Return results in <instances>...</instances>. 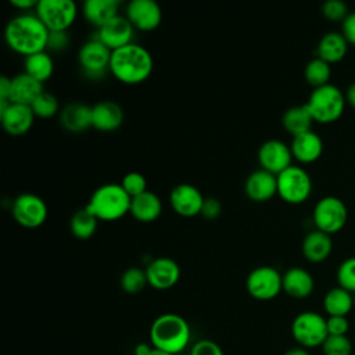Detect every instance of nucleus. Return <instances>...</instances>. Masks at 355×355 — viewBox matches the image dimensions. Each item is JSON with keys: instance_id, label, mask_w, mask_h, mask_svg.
<instances>
[{"instance_id": "43", "label": "nucleus", "mask_w": 355, "mask_h": 355, "mask_svg": "<svg viewBox=\"0 0 355 355\" xmlns=\"http://www.w3.org/2000/svg\"><path fill=\"white\" fill-rule=\"evenodd\" d=\"M340 32L343 33V36L345 37L348 44L355 46V11H349V14L341 22Z\"/></svg>"}, {"instance_id": "36", "label": "nucleus", "mask_w": 355, "mask_h": 355, "mask_svg": "<svg viewBox=\"0 0 355 355\" xmlns=\"http://www.w3.org/2000/svg\"><path fill=\"white\" fill-rule=\"evenodd\" d=\"M337 283L340 287L355 293V255L345 258L337 268Z\"/></svg>"}, {"instance_id": "4", "label": "nucleus", "mask_w": 355, "mask_h": 355, "mask_svg": "<svg viewBox=\"0 0 355 355\" xmlns=\"http://www.w3.org/2000/svg\"><path fill=\"white\" fill-rule=\"evenodd\" d=\"M132 198L121 183H105L98 186L90 196L86 208L103 222H114L130 214Z\"/></svg>"}, {"instance_id": "38", "label": "nucleus", "mask_w": 355, "mask_h": 355, "mask_svg": "<svg viewBox=\"0 0 355 355\" xmlns=\"http://www.w3.org/2000/svg\"><path fill=\"white\" fill-rule=\"evenodd\" d=\"M121 186L130 198H135L147 191V179L140 172H129L122 178Z\"/></svg>"}, {"instance_id": "27", "label": "nucleus", "mask_w": 355, "mask_h": 355, "mask_svg": "<svg viewBox=\"0 0 355 355\" xmlns=\"http://www.w3.org/2000/svg\"><path fill=\"white\" fill-rule=\"evenodd\" d=\"M161 212H162V201L155 193L150 190L132 198L130 215L141 223H150L157 220Z\"/></svg>"}, {"instance_id": "22", "label": "nucleus", "mask_w": 355, "mask_h": 355, "mask_svg": "<svg viewBox=\"0 0 355 355\" xmlns=\"http://www.w3.org/2000/svg\"><path fill=\"white\" fill-rule=\"evenodd\" d=\"M315 288L313 276L304 268L294 266L283 273V291L295 300H304Z\"/></svg>"}, {"instance_id": "1", "label": "nucleus", "mask_w": 355, "mask_h": 355, "mask_svg": "<svg viewBox=\"0 0 355 355\" xmlns=\"http://www.w3.org/2000/svg\"><path fill=\"white\" fill-rule=\"evenodd\" d=\"M50 31L36 14L24 12L8 21L4 29L7 46L17 54L29 57L46 51Z\"/></svg>"}, {"instance_id": "3", "label": "nucleus", "mask_w": 355, "mask_h": 355, "mask_svg": "<svg viewBox=\"0 0 355 355\" xmlns=\"http://www.w3.org/2000/svg\"><path fill=\"white\" fill-rule=\"evenodd\" d=\"M190 336L191 331L187 320L178 313H162L150 326L151 345L172 355L186 349Z\"/></svg>"}, {"instance_id": "33", "label": "nucleus", "mask_w": 355, "mask_h": 355, "mask_svg": "<svg viewBox=\"0 0 355 355\" xmlns=\"http://www.w3.org/2000/svg\"><path fill=\"white\" fill-rule=\"evenodd\" d=\"M330 76H331V67L324 60L319 57H313L306 62L304 69V78L313 89L330 83L329 82Z\"/></svg>"}, {"instance_id": "31", "label": "nucleus", "mask_w": 355, "mask_h": 355, "mask_svg": "<svg viewBox=\"0 0 355 355\" xmlns=\"http://www.w3.org/2000/svg\"><path fill=\"white\" fill-rule=\"evenodd\" d=\"M24 65H25L24 72L32 76L33 79L39 80L40 83H44L46 80H49L54 72V61L47 51H40L29 57H25Z\"/></svg>"}, {"instance_id": "30", "label": "nucleus", "mask_w": 355, "mask_h": 355, "mask_svg": "<svg viewBox=\"0 0 355 355\" xmlns=\"http://www.w3.org/2000/svg\"><path fill=\"white\" fill-rule=\"evenodd\" d=\"M354 306L352 293L336 286L323 297V309L329 316H347Z\"/></svg>"}, {"instance_id": "18", "label": "nucleus", "mask_w": 355, "mask_h": 355, "mask_svg": "<svg viewBox=\"0 0 355 355\" xmlns=\"http://www.w3.org/2000/svg\"><path fill=\"white\" fill-rule=\"evenodd\" d=\"M144 270L148 286L155 290H169L180 279L179 263L168 257L154 258Z\"/></svg>"}, {"instance_id": "9", "label": "nucleus", "mask_w": 355, "mask_h": 355, "mask_svg": "<svg viewBox=\"0 0 355 355\" xmlns=\"http://www.w3.org/2000/svg\"><path fill=\"white\" fill-rule=\"evenodd\" d=\"M35 14L50 32H68L76 19L78 7L72 0H39Z\"/></svg>"}, {"instance_id": "28", "label": "nucleus", "mask_w": 355, "mask_h": 355, "mask_svg": "<svg viewBox=\"0 0 355 355\" xmlns=\"http://www.w3.org/2000/svg\"><path fill=\"white\" fill-rule=\"evenodd\" d=\"M118 8L119 3L116 0H86L82 12L85 19L98 29L119 14Z\"/></svg>"}, {"instance_id": "41", "label": "nucleus", "mask_w": 355, "mask_h": 355, "mask_svg": "<svg viewBox=\"0 0 355 355\" xmlns=\"http://www.w3.org/2000/svg\"><path fill=\"white\" fill-rule=\"evenodd\" d=\"M349 330V320L347 316H329L327 331L329 336H347Z\"/></svg>"}, {"instance_id": "8", "label": "nucleus", "mask_w": 355, "mask_h": 355, "mask_svg": "<svg viewBox=\"0 0 355 355\" xmlns=\"http://www.w3.org/2000/svg\"><path fill=\"white\" fill-rule=\"evenodd\" d=\"M312 220L315 229L331 236L345 226L348 220V208L340 197L324 196L315 204Z\"/></svg>"}, {"instance_id": "23", "label": "nucleus", "mask_w": 355, "mask_h": 355, "mask_svg": "<svg viewBox=\"0 0 355 355\" xmlns=\"http://www.w3.org/2000/svg\"><path fill=\"white\" fill-rule=\"evenodd\" d=\"M331 250H333L331 236L318 229L308 232L301 244V251L304 258L313 263H319L327 259L331 254Z\"/></svg>"}, {"instance_id": "20", "label": "nucleus", "mask_w": 355, "mask_h": 355, "mask_svg": "<svg viewBox=\"0 0 355 355\" xmlns=\"http://www.w3.org/2000/svg\"><path fill=\"white\" fill-rule=\"evenodd\" d=\"M123 123L122 107L112 101L104 100L92 107V126L100 132H114Z\"/></svg>"}, {"instance_id": "35", "label": "nucleus", "mask_w": 355, "mask_h": 355, "mask_svg": "<svg viewBox=\"0 0 355 355\" xmlns=\"http://www.w3.org/2000/svg\"><path fill=\"white\" fill-rule=\"evenodd\" d=\"M35 116L37 118H43V119H49L53 118L55 114H58L60 111V104L57 97L53 93L49 92H43L31 105Z\"/></svg>"}, {"instance_id": "6", "label": "nucleus", "mask_w": 355, "mask_h": 355, "mask_svg": "<svg viewBox=\"0 0 355 355\" xmlns=\"http://www.w3.org/2000/svg\"><path fill=\"white\" fill-rule=\"evenodd\" d=\"M291 336L300 347L306 349L322 347L329 336L327 318L315 311H304L293 319Z\"/></svg>"}, {"instance_id": "19", "label": "nucleus", "mask_w": 355, "mask_h": 355, "mask_svg": "<svg viewBox=\"0 0 355 355\" xmlns=\"http://www.w3.org/2000/svg\"><path fill=\"white\" fill-rule=\"evenodd\" d=\"M245 196L254 202H266L277 194V176L258 169L248 175L244 183Z\"/></svg>"}, {"instance_id": "48", "label": "nucleus", "mask_w": 355, "mask_h": 355, "mask_svg": "<svg viewBox=\"0 0 355 355\" xmlns=\"http://www.w3.org/2000/svg\"><path fill=\"white\" fill-rule=\"evenodd\" d=\"M283 355H311V352L306 348L297 345V347H293V348L287 349Z\"/></svg>"}, {"instance_id": "24", "label": "nucleus", "mask_w": 355, "mask_h": 355, "mask_svg": "<svg viewBox=\"0 0 355 355\" xmlns=\"http://www.w3.org/2000/svg\"><path fill=\"white\" fill-rule=\"evenodd\" d=\"M44 92L43 83L33 79L28 73L22 72L11 78L10 101L24 105H32V103Z\"/></svg>"}, {"instance_id": "46", "label": "nucleus", "mask_w": 355, "mask_h": 355, "mask_svg": "<svg viewBox=\"0 0 355 355\" xmlns=\"http://www.w3.org/2000/svg\"><path fill=\"white\" fill-rule=\"evenodd\" d=\"M10 4L18 10H22L24 12L36 8L37 1L36 0H10Z\"/></svg>"}, {"instance_id": "49", "label": "nucleus", "mask_w": 355, "mask_h": 355, "mask_svg": "<svg viewBox=\"0 0 355 355\" xmlns=\"http://www.w3.org/2000/svg\"><path fill=\"white\" fill-rule=\"evenodd\" d=\"M151 349H153V347H150L147 344H139L135 348V355H148Z\"/></svg>"}, {"instance_id": "15", "label": "nucleus", "mask_w": 355, "mask_h": 355, "mask_svg": "<svg viewBox=\"0 0 355 355\" xmlns=\"http://www.w3.org/2000/svg\"><path fill=\"white\" fill-rule=\"evenodd\" d=\"M126 18L135 29L151 32L162 21V11L154 0H132L126 6Z\"/></svg>"}, {"instance_id": "21", "label": "nucleus", "mask_w": 355, "mask_h": 355, "mask_svg": "<svg viewBox=\"0 0 355 355\" xmlns=\"http://www.w3.org/2000/svg\"><path fill=\"white\" fill-rule=\"evenodd\" d=\"M293 158L301 164H312L320 158L323 153V140L313 132L308 130L298 136H294L290 143Z\"/></svg>"}, {"instance_id": "44", "label": "nucleus", "mask_w": 355, "mask_h": 355, "mask_svg": "<svg viewBox=\"0 0 355 355\" xmlns=\"http://www.w3.org/2000/svg\"><path fill=\"white\" fill-rule=\"evenodd\" d=\"M68 43H69L68 32H50L47 49L53 51H60V50H64L68 46Z\"/></svg>"}, {"instance_id": "10", "label": "nucleus", "mask_w": 355, "mask_h": 355, "mask_svg": "<svg viewBox=\"0 0 355 355\" xmlns=\"http://www.w3.org/2000/svg\"><path fill=\"white\" fill-rule=\"evenodd\" d=\"M248 294L258 301H269L283 291V275L273 266H258L245 279Z\"/></svg>"}, {"instance_id": "34", "label": "nucleus", "mask_w": 355, "mask_h": 355, "mask_svg": "<svg viewBox=\"0 0 355 355\" xmlns=\"http://www.w3.org/2000/svg\"><path fill=\"white\" fill-rule=\"evenodd\" d=\"M121 288L128 294H139L144 290L146 286H148L147 275L144 269L132 266L123 270L119 279Z\"/></svg>"}, {"instance_id": "37", "label": "nucleus", "mask_w": 355, "mask_h": 355, "mask_svg": "<svg viewBox=\"0 0 355 355\" xmlns=\"http://www.w3.org/2000/svg\"><path fill=\"white\" fill-rule=\"evenodd\" d=\"M323 355H351L352 343L348 336H327L322 344Z\"/></svg>"}, {"instance_id": "17", "label": "nucleus", "mask_w": 355, "mask_h": 355, "mask_svg": "<svg viewBox=\"0 0 355 355\" xmlns=\"http://www.w3.org/2000/svg\"><path fill=\"white\" fill-rule=\"evenodd\" d=\"M133 32L135 28L129 22L126 15L118 14L97 29L96 37L111 51H115L133 43Z\"/></svg>"}, {"instance_id": "42", "label": "nucleus", "mask_w": 355, "mask_h": 355, "mask_svg": "<svg viewBox=\"0 0 355 355\" xmlns=\"http://www.w3.org/2000/svg\"><path fill=\"white\" fill-rule=\"evenodd\" d=\"M220 214H222V204H220V201L214 198V197H207L204 200V204H202L200 215H202L208 220H214Z\"/></svg>"}, {"instance_id": "26", "label": "nucleus", "mask_w": 355, "mask_h": 355, "mask_svg": "<svg viewBox=\"0 0 355 355\" xmlns=\"http://www.w3.org/2000/svg\"><path fill=\"white\" fill-rule=\"evenodd\" d=\"M348 42L338 31L326 32L316 44V57L324 60L330 65L341 61L348 51Z\"/></svg>"}, {"instance_id": "25", "label": "nucleus", "mask_w": 355, "mask_h": 355, "mask_svg": "<svg viewBox=\"0 0 355 355\" xmlns=\"http://www.w3.org/2000/svg\"><path fill=\"white\" fill-rule=\"evenodd\" d=\"M62 128L71 133L85 132L92 126V107L83 103H69L60 111Z\"/></svg>"}, {"instance_id": "14", "label": "nucleus", "mask_w": 355, "mask_h": 355, "mask_svg": "<svg viewBox=\"0 0 355 355\" xmlns=\"http://www.w3.org/2000/svg\"><path fill=\"white\" fill-rule=\"evenodd\" d=\"M291 161L293 154L290 146L279 139H269L263 141L258 150V162L261 169L276 176L291 166Z\"/></svg>"}, {"instance_id": "45", "label": "nucleus", "mask_w": 355, "mask_h": 355, "mask_svg": "<svg viewBox=\"0 0 355 355\" xmlns=\"http://www.w3.org/2000/svg\"><path fill=\"white\" fill-rule=\"evenodd\" d=\"M10 92H11V78L1 75L0 76V100H8Z\"/></svg>"}, {"instance_id": "39", "label": "nucleus", "mask_w": 355, "mask_h": 355, "mask_svg": "<svg viewBox=\"0 0 355 355\" xmlns=\"http://www.w3.org/2000/svg\"><path fill=\"white\" fill-rule=\"evenodd\" d=\"M322 14L330 21H344L349 14L348 6L343 0H326L322 4Z\"/></svg>"}, {"instance_id": "29", "label": "nucleus", "mask_w": 355, "mask_h": 355, "mask_svg": "<svg viewBox=\"0 0 355 355\" xmlns=\"http://www.w3.org/2000/svg\"><path fill=\"white\" fill-rule=\"evenodd\" d=\"M313 118L309 112V110L306 108L305 104L301 105H293L290 108H287L283 114L282 118V123L283 128L294 137L298 136L301 133H305L308 130H312V123H313Z\"/></svg>"}, {"instance_id": "40", "label": "nucleus", "mask_w": 355, "mask_h": 355, "mask_svg": "<svg viewBox=\"0 0 355 355\" xmlns=\"http://www.w3.org/2000/svg\"><path fill=\"white\" fill-rule=\"evenodd\" d=\"M190 355H225V354L219 344H216L212 340L202 338L191 345Z\"/></svg>"}, {"instance_id": "50", "label": "nucleus", "mask_w": 355, "mask_h": 355, "mask_svg": "<svg viewBox=\"0 0 355 355\" xmlns=\"http://www.w3.org/2000/svg\"><path fill=\"white\" fill-rule=\"evenodd\" d=\"M148 355H172V354L164 352V351H161V349H157V348H154V347H153V349L150 351V354H148Z\"/></svg>"}, {"instance_id": "11", "label": "nucleus", "mask_w": 355, "mask_h": 355, "mask_svg": "<svg viewBox=\"0 0 355 355\" xmlns=\"http://www.w3.org/2000/svg\"><path fill=\"white\" fill-rule=\"evenodd\" d=\"M11 214L19 226L25 229H36L46 222L49 209L42 197L33 193H22L14 198Z\"/></svg>"}, {"instance_id": "32", "label": "nucleus", "mask_w": 355, "mask_h": 355, "mask_svg": "<svg viewBox=\"0 0 355 355\" xmlns=\"http://www.w3.org/2000/svg\"><path fill=\"white\" fill-rule=\"evenodd\" d=\"M98 222L100 220L86 207H83L78 209L71 218V233L79 240H87L96 233Z\"/></svg>"}, {"instance_id": "7", "label": "nucleus", "mask_w": 355, "mask_h": 355, "mask_svg": "<svg viewBox=\"0 0 355 355\" xmlns=\"http://www.w3.org/2000/svg\"><path fill=\"white\" fill-rule=\"evenodd\" d=\"M312 193L311 175L297 165H291L277 175V196L288 204L305 202Z\"/></svg>"}, {"instance_id": "16", "label": "nucleus", "mask_w": 355, "mask_h": 355, "mask_svg": "<svg viewBox=\"0 0 355 355\" xmlns=\"http://www.w3.org/2000/svg\"><path fill=\"white\" fill-rule=\"evenodd\" d=\"M204 200L205 197L200 189L190 183L176 184L169 194V204L172 209L183 218H193L200 215Z\"/></svg>"}, {"instance_id": "13", "label": "nucleus", "mask_w": 355, "mask_h": 355, "mask_svg": "<svg viewBox=\"0 0 355 355\" xmlns=\"http://www.w3.org/2000/svg\"><path fill=\"white\" fill-rule=\"evenodd\" d=\"M35 114L29 105L0 100V122L10 136L28 133L35 122Z\"/></svg>"}, {"instance_id": "47", "label": "nucleus", "mask_w": 355, "mask_h": 355, "mask_svg": "<svg viewBox=\"0 0 355 355\" xmlns=\"http://www.w3.org/2000/svg\"><path fill=\"white\" fill-rule=\"evenodd\" d=\"M344 96H345V101H347L352 108H355V80L351 82V83L347 86L345 92H344Z\"/></svg>"}, {"instance_id": "2", "label": "nucleus", "mask_w": 355, "mask_h": 355, "mask_svg": "<svg viewBox=\"0 0 355 355\" xmlns=\"http://www.w3.org/2000/svg\"><path fill=\"white\" fill-rule=\"evenodd\" d=\"M153 68L154 60L151 53L137 43H130L111 54L110 72L121 83H143L150 78Z\"/></svg>"}, {"instance_id": "12", "label": "nucleus", "mask_w": 355, "mask_h": 355, "mask_svg": "<svg viewBox=\"0 0 355 355\" xmlns=\"http://www.w3.org/2000/svg\"><path fill=\"white\" fill-rule=\"evenodd\" d=\"M111 54L112 51L94 37L82 44L78 53V61L89 78H100L105 71H110Z\"/></svg>"}, {"instance_id": "5", "label": "nucleus", "mask_w": 355, "mask_h": 355, "mask_svg": "<svg viewBox=\"0 0 355 355\" xmlns=\"http://www.w3.org/2000/svg\"><path fill=\"white\" fill-rule=\"evenodd\" d=\"M344 92L333 83L312 89L305 105L315 122L331 123L337 121L345 108Z\"/></svg>"}]
</instances>
